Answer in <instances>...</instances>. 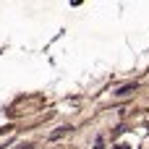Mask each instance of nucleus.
Instances as JSON below:
<instances>
[{"mask_svg": "<svg viewBox=\"0 0 149 149\" xmlns=\"http://www.w3.org/2000/svg\"><path fill=\"white\" fill-rule=\"evenodd\" d=\"M131 89H134V84H128V86H120V89H118V97H123V94H128Z\"/></svg>", "mask_w": 149, "mask_h": 149, "instance_id": "f257e3e1", "label": "nucleus"}]
</instances>
